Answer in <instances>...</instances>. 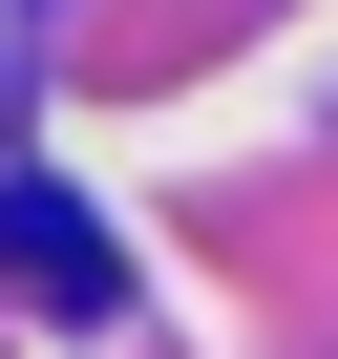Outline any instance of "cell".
Listing matches in <instances>:
<instances>
[{
  "mask_svg": "<svg viewBox=\"0 0 338 359\" xmlns=\"http://www.w3.org/2000/svg\"><path fill=\"white\" fill-rule=\"evenodd\" d=\"M0 275H22V296H64V317H106V296H127L106 212H85V191H43V169H0Z\"/></svg>",
  "mask_w": 338,
  "mask_h": 359,
  "instance_id": "1",
  "label": "cell"
}]
</instances>
